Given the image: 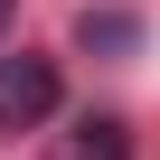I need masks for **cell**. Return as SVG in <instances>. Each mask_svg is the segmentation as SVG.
<instances>
[{
    "mask_svg": "<svg viewBox=\"0 0 160 160\" xmlns=\"http://www.w3.org/2000/svg\"><path fill=\"white\" fill-rule=\"evenodd\" d=\"M10 19H19V0H0V28H10Z\"/></svg>",
    "mask_w": 160,
    "mask_h": 160,
    "instance_id": "277c9868",
    "label": "cell"
},
{
    "mask_svg": "<svg viewBox=\"0 0 160 160\" xmlns=\"http://www.w3.org/2000/svg\"><path fill=\"white\" fill-rule=\"evenodd\" d=\"M47 113H57V66L28 57V47L0 57V132H38Z\"/></svg>",
    "mask_w": 160,
    "mask_h": 160,
    "instance_id": "6da1fadb",
    "label": "cell"
},
{
    "mask_svg": "<svg viewBox=\"0 0 160 160\" xmlns=\"http://www.w3.org/2000/svg\"><path fill=\"white\" fill-rule=\"evenodd\" d=\"M75 38H85V47H132L141 19H122V10H85V19H75Z\"/></svg>",
    "mask_w": 160,
    "mask_h": 160,
    "instance_id": "3957f363",
    "label": "cell"
},
{
    "mask_svg": "<svg viewBox=\"0 0 160 160\" xmlns=\"http://www.w3.org/2000/svg\"><path fill=\"white\" fill-rule=\"evenodd\" d=\"M57 160H132V132H122V122H104V113H94V122H75V132H66V141H57Z\"/></svg>",
    "mask_w": 160,
    "mask_h": 160,
    "instance_id": "7a4b0ae2",
    "label": "cell"
}]
</instances>
